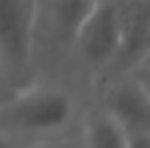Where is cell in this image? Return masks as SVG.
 <instances>
[{"mask_svg":"<svg viewBox=\"0 0 150 148\" xmlns=\"http://www.w3.org/2000/svg\"><path fill=\"white\" fill-rule=\"evenodd\" d=\"M79 118V96L63 83H33L0 103V129L26 142L65 135Z\"/></svg>","mask_w":150,"mask_h":148,"instance_id":"cell-1","label":"cell"},{"mask_svg":"<svg viewBox=\"0 0 150 148\" xmlns=\"http://www.w3.org/2000/svg\"><path fill=\"white\" fill-rule=\"evenodd\" d=\"M39 0H0V63L15 89L35 81Z\"/></svg>","mask_w":150,"mask_h":148,"instance_id":"cell-2","label":"cell"},{"mask_svg":"<svg viewBox=\"0 0 150 148\" xmlns=\"http://www.w3.org/2000/svg\"><path fill=\"white\" fill-rule=\"evenodd\" d=\"M122 48L120 0H96L79 24L70 50L87 76H109Z\"/></svg>","mask_w":150,"mask_h":148,"instance_id":"cell-3","label":"cell"},{"mask_svg":"<svg viewBox=\"0 0 150 148\" xmlns=\"http://www.w3.org/2000/svg\"><path fill=\"white\" fill-rule=\"evenodd\" d=\"M100 105L126 131L150 133V96L128 72L115 74V79L107 83Z\"/></svg>","mask_w":150,"mask_h":148,"instance_id":"cell-4","label":"cell"},{"mask_svg":"<svg viewBox=\"0 0 150 148\" xmlns=\"http://www.w3.org/2000/svg\"><path fill=\"white\" fill-rule=\"evenodd\" d=\"M122 48L111 74H122L139 63L150 44V0H120Z\"/></svg>","mask_w":150,"mask_h":148,"instance_id":"cell-5","label":"cell"},{"mask_svg":"<svg viewBox=\"0 0 150 148\" xmlns=\"http://www.w3.org/2000/svg\"><path fill=\"white\" fill-rule=\"evenodd\" d=\"M83 148H126V129L100 103L83 115Z\"/></svg>","mask_w":150,"mask_h":148,"instance_id":"cell-6","label":"cell"},{"mask_svg":"<svg viewBox=\"0 0 150 148\" xmlns=\"http://www.w3.org/2000/svg\"><path fill=\"white\" fill-rule=\"evenodd\" d=\"M26 148H83V146H81V137L59 135V137H48V140H37Z\"/></svg>","mask_w":150,"mask_h":148,"instance_id":"cell-7","label":"cell"},{"mask_svg":"<svg viewBox=\"0 0 150 148\" xmlns=\"http://www.w3.org/2000/svg\"><path fill=\"white\" fill-rule=\"evenodd\" d=\"M128 74L135 79V83L142 87L146 94L150 96V65H142V63H137V65H133L131 70H126Z\"/></svg>","mask_w":150,"mask_h":148,"instance_id":"cell-8","label":"cell"},{"mask_svg":"<svg viewBox=\"0 0 150 148\" xmlns=\"http://www.w3.org/2000/svg\"><path fill=\"white\" fill-rule=\"evenodd\" d=\"M126 148H150V133L126 131Z\"/></svg>","mask_w":150,"mask_h":148,"instance_id":"cell-9","label":"cell"},{"mask_svg":"<svg viewBox=\"0 0 150 148\" xmlns=\"http://www.w3.org/2000/svg\"><path fill=\"white\" fill-rule=\"evenodd\" d=\"M28 144H33V142H26V140H22V137H18L13 133H7V131L0 129V148H26Z\"/></svg>","mask_w":150,"mask_h":148,"instance_id":"cell-10","label":"cell"},{"mask_svg":"<svg viewBox=\"0 0 150 148\" xmlns=\"http://www.w3.org/2000/svg\"><path fill=\"white\" fill-rule=\"evenodd\" d=\"M15 91V85L11 83V79H9L7 70L2 68V63H0V103H4V100L9 98Z\"/></svg>","mask_w":150,"mask_h":148,"instance_id":"cell-11","label":"cell"},{"mask_svg":"<svg viewBox=\"0 0 150 148\" xmlns=\"http://www.w3.org/2000/svg\"><path fill=\"white\" fill-rule=\"evenodd\" d=\"M139 63H142V65H150V44H148L146 52H144V57L139 59Z\"/></svg>","mask_w":150,"mask_h":148,"instance_id":"cell-12","label":"cell"}]
</instances>
